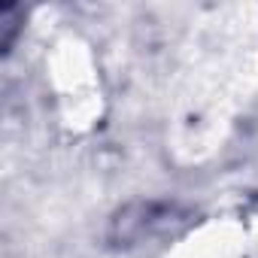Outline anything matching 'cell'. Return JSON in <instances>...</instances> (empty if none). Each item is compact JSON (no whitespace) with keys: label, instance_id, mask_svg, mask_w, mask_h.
Here are the masks:
<instances>
[{"label":"cell","instance_id":"6da1fadb","mask_svg":"<svg viewBox=\"0 0 258 258\" xmlns=\"http://www.w3.org/2000/svg\"><path fill=\"white\" fill-rule=\"evenodd\" d=\"M16 16H19V10L16 7H4V13H0V25H4V49H10L13 46V37H16Z\"/></svg>","mask_w":258,"mask_h":258}]
</instances>
